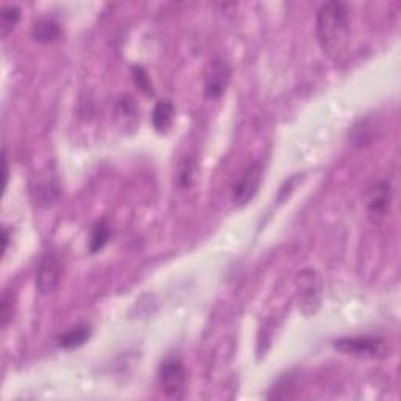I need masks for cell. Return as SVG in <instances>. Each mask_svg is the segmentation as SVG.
Returning a JSON list of instances; mask_svg holds the SVG:
<instances>
[{"label": "cell", "instance_id": "cell-9", "mask_svg": "<svg viewBox=\"0 0 401 401\" xmlns=\"http://www.w3.org/2000/svg\"><path fill=\"white\" fill-rule=\"evenodd\" d=\"M91 337V328L88 324H79L69 331L63 333L57 337V345L63 348V350H73V348H79L86 344Z\"/></svg>", "mask_w": 401, "mask_h": 401}, {"label": "cell", "instance_id": "cell-4", "mask_svg": "<svg viewBox=\"0 0 401 401\" xmlns=\"http://www.w3.org/2000/svg\"><path fill=\"white\" fill-rule=\"evenodd\" d=\"M62 281V263L55 252H46L37 271V290L41 295L54 293Z\"/></svg>", "mask_w": 401, "mask_h": 401}, {"label": "cell", "instance_id": "cell-14", "mask_svg": "<svg viewBox=\"0 0 401 401\" xmlns=\"http://www.w3.org/2000/svg\"><path fill=\"white\" fill-rule=\"evenodd\" d=\"M132 77H133L135 85H137L140 88V91H143L146 96H152V94H154V90H152V82L143 68L133 66Z\"/></svg>", "mask_w": 401, "mask_h": 401}, {"label": "cell", "instance_id": "cell-13", "mask_svg": "<svg viewBox=\"0 0 401 401\" xmlns=\"http://www.w3.org/2000/svg\"><path fill=\"white\" fill-rule=\"evenodd\" d=\"M110 226L105 221H99L96 223V226L93 227L91 232V239H90V252L91 254H96L102 248L109 243L110 240Z\"/></svg>", "mask_w": 401, "mask_h": 401}, {"label": "cell", "instance_id": "cell-5", "mask_svg": "<svg viewBox=\"0 0 401 401\" xmlns=\"http://www.w3.org/2000/svg\"><path fill=\"white\" fill-rule=\"evenodd\" d=\"M263 179L262 163L254 162L248 167L234 185V199L240 205H245L256 196Z\"/></svg>", "mask_w": 401, "mask_h": 401}, {"label": "cell", "instance_id": "cell-15", "mask_svg": "<svg viewBox=\"0 0 401 401\" xmlns=\"http://www.w3.org/2000/svg\"><path fill=\"white\" fill-rule=\"evenodd\" d=\"M193 174H194V162L190 157H185L184 160L179 165V187L180 188H188L193 182Z\"/></svg>", "mask_w": 401, "mask_h": 401}, {"label": "cell", "instance_id": "cell-16", "mask_svg": "<svg viewBox=\"0 0 401 401\" xmlns=\"http://www.w3.org/2000/svg\"><path fill=\"white\" fill-rule=\"evenodd\" d=\"M0 318H2V326L5 328L13 318V295L10 292H5L2 297V303H0Z\"/></svg>", "mask_w": 401, "mask_h": 401}, {"label": "cell", "instance_id": "cell-2", "mask_svg": "<svg viewBox=\"0 0 401 401\" xmlns=\"http://www.w3.org/2000/svg\"><path fill=\"white\" fill-rule=\"evenodd\" d=\"M334 348L344 355L365 357V359H384L391 353L387 342L373 335H359V337H344L334 342Z\"/></svg>", "mask_w": 401, "mask_h": 401}, {"label": "cell", "instance_id": "cell-18", "mask_svg": "<svg viewBox=\"0 0 401 401\" xmlns=\"http://www.w3.org/2000/svg\"><path fill=\"white\" fill-rule=\"evenodd\" d=\"M2 239H3V252L7 251V248H8V239H10V231H8V227H3V235H2Z\"/></svg>", "mask_w": 401, "mask_h": 401}, {"label": "cell", "instance_id": "cell-6", "mask_svg": "<svg viewBox=\"0 0 401 401\" xmlns=\"http://www.w3.org/2000/svg\"><path fill=\"white\" fill-rule=\"evenodd\" d=\"M392 203V185L389 180H380L367 193V212L373 221H380L387 215Z\"/></svg>", "mask_w": 401, "mask_h": 401}, {"label": "cell", "instance_id": "cell-8", "mask_svg": "<svg viewBox=\"0 0 401 401\" xmlns=\"http://www.w3.org/2000/svg\"><path fill=\"white\" fill-rule=\"evenodd\" d=\"M229 79H231V69L227 64L221 60L212 62L207 79H205V96L210 99L220 97L226 90Z\"/></svg>", "mask_w": 401, "mask_h": 401}, {"label": "cell", "instance_id": "cell-7", "mask_svg": "<svg viewBox=\"0 0 401 401\" xmlns=\"http://www.w3.org/2000/svg\"><path fill=\"white\" fill-rule=\"evenodd\" d=\"M298 293H299V308L309 312H317L314 303L320 304V286H318V276L315 271L304 270L297 278Z\"/></svg>", "mask_w": 401, "mask_h": 401}, {"label": "cell", "instance_id": "cell-10", "mask_svg": "<svg viewBox=\"0 0 401 401\" xmlns=\"http://www.w3.org/2000/svg\"><path fill=\"white\" fill-rule=\"evenodd\" d=\"M174 105L169 100H160L152 110V126L158 133H167L173 126Z\"/></svg>", "mask_w": 401, "mask_h": 401}, {"label": "cell", "instance_id": "cell-1", "mask_svg": "<svg viewBox=\"0 0 401 401\" xmlns=\"http://www.w3.org/2000/svg\"><path fill=\"white\" fill-rule=\"evenodd\" d=\"M317 38L324 54L339 58L350 41V10L344 2H326L317 11Z\"/></svg>", "mask_w": 401, "mask_h": 401}, {"label": "cell", "instance_id": "cell-17", "mask_svg": "<svg viewBox=\"0 0 401 401\" xmlns=\"http://www.w3.org/2000/svg\"><path fill=\"white\" fill-rule=\"evenodd\" d=\"M2 167H3V187H7L8 184V162H7V152L3 149L2 154Z\"/></svg>", "mask_w": 401, "mask_h": 401}, {"label": "cell", "instance_id": "cell-12", "mask_svg": "<svg viewBox=\"0 0 401 401\" xmlns=\"http://www.w3.org/2000/svg\"><path fill=\"white\" fill-rule=\"evenodd\" d=\"M21 19V10L15 7V5H5L0 11V33L3 38L8 37L10 32L17 26Z\"/></svg>", "mask_w": 401, "mask_h": 401}, {"label": "cell", "instance_id": "cell-11", "mask_svg": "<svg viewBox=\"0 0 401 401\" xmlns=\"http://www.w3.org/2000/svg\"><path fill=\"white\" fill-rule=\"evenodd\" d=\"M32 37L35 41L41 44H49L60 39L62 28L55 21L52 19H39L33 24Z\"/></svg>", "mask_w": 401, "mask_h": 401}, {"label": "cell", "instance_id": "cell-3", "mask_svg": "<svg viewBox=\"0 0 401 401\" xmlns=\"http://www.w3.org/2000/svg\"><path fill=\"white\" fill-rule=\"evenodd\" d=\"M188 373L182 359L178 356H168L158 369V382L162 391L171 398H179L185 392Z\"/></svg>", "mask_w": 401, "mask_h": 401}]
</instances>
